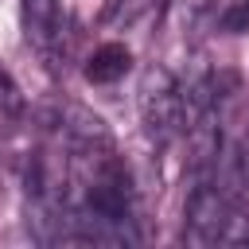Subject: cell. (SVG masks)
I'll return each instance as SVG.
<instances>
[{
  "mask_svg": "<svg viewBox=\"0 0 249 249\" xmlns=\"http://www.w3.org/2000/svg\"><path fill=\"white\" fill-rule=\"evenodd\" d=\"M140 121L156 148H167L187 128V105L175 74L167 66H148L140 78Z\"/></svg>",
  "mask_w": 249,
  "mask_h": 249,
  "instance_id": "cell-1",
  "label": "cell"
},
{
  "mask_svg": "<svg viewBox=\"0 0 249 249\" xmlns=\"http://www.w3.org/2000/svg\"><path fill=\"white\" fill-rule=\"evenodd\" d=\"M233 202L218 191L214 179H198L187 195V218H183V241L187 245H218L226 241V226H230Z\"/></svg>",
  "mask_w": 249,
  "mask_h": 249,
  "instance_id": "cell-2",
  "label": "cell"
},
{
  "mask_svg": "<svg viewBox=\"0 0 249 249\" xmlns=\"http://www.w3.org/2000/svg\"><path fill=\"white\" fill-rule=\"evenodd\" d=\"M23 27H27V39L51 58L62 43V4L58 0H23Z\"/></svg>",
  "mask_w": 249,
  "mask_h": 249,
  "instance_id": "cell-3",
  "label": "cell"
},
{
  "mask_svg": "<svg viewBox=\"0 0 249 249\" xmlns=\"http://www.w3.org/2000/svg\"><path fill=\"white\" fill-rule=\"evenodd\" d=\"M128 70H132V51L124 43H101L86 58V82H93V86H113Z\"/></svg>",
  "mask_w": 249,
  "mask_h": 249,
  "instance_id": "cell-4",
  "label": "cell"
},
{
  "mask_svg": "<svg viewBox=\"0 0 249 249\" xmlns=\"http://www.w3.org/2000/svg\"><path fill=\"white\" fill-rule=\"evenodd\" d=\"M214 27L230 31V35L249 31V0H218L214 4Z\"/></svg>",
  "mask_w": 249,
  "mask_h": 249,
  "instance_id": "cell-5",
  "label": "cell"
},
{
  "mask_svg": "<svg viewBox=\"0 0 249 249\" xmlns=\"http://www.w3.org/2000/svg\"><path fill=\"white\" fill-rule=\"evenodd\" d=\"M152 4H156V0H105V23L128 27V23H136Z\"/></svg>",
  "mask_w": 249,
  "mask_h": 249,
  "instance_id": "cell-6",
  "label": "cell"
},
{
  "mask_svg": "<svg viewBox=\"0 0 249 249\" xmlns=\"http://www.w3.org/2000/svg\"><path fill=\"white\" fill-rule=\"evenodd\" d=\"M23 109V93L16 86V78L0 66V113H19Z\"/></svg>",
  "mask_w": 249,
  "mask_h": 249,
  "instance_id": "cell-7",
  "label": "cell"
}]
</instances>
